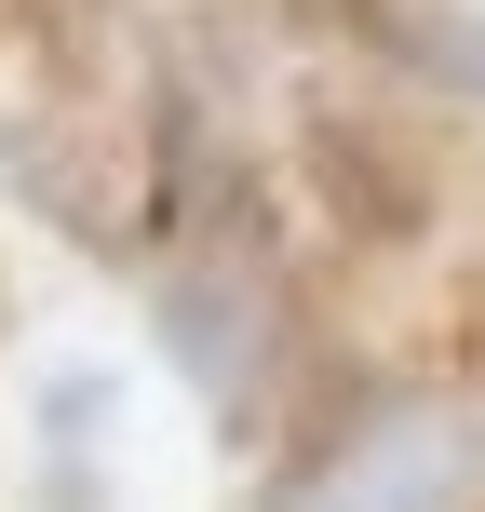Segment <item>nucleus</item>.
<instances>
[{
	"mask_svg": "<svg viewBox=\"0 0 485 512\" xmlns=\"http://www.w3.org/2000/svg\"><path fill=\"white\" fill-rule=\"evenodd\" d=\"M270 512H485V405L472 391H378L270 486Z\"/></svg>",
	"mask_w": 485,
	"mask_h": 512,
	"instance_id": "1",
	"label": "nucleus"
}]
</instances>
